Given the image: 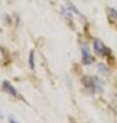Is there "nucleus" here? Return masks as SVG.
<instances>
[{
	"mask_svg": "<svg viewBox=\"0 0 117 123\" xmlns=\"http://www.w3.org/2000/svg\"><path fill=\"white\" fill-rule=\"evenodd\" d=\"M93 49H94L95 54H96V55H98V56L106 55L107 51H108V50H107V48L105 47V45L98 38L94 39V42H93Z\"/></svg>",
	"mask_w": 117,
	"mask_h": 123,
	"instance_id": "1",
	"label": "nucleus"
},
{
	"mask_svg": "<svg viewBox=\"0 0 117 123\" xmlns=\"http://www.w3.org/2000/svg\"><path fill=\"white\" fill-rule=\"evenodd\" d=\"M82 57H83L84 64H90V63H92V61H93L90 53H89L88 48H86V47H82Z\"/></svg>",
	"mask_w": 117,
	"mask_h": 123,
	"instance_id": "2",
	"label": "nucleus"
},
{
	"mask_svg": "<svg viewBox=\"0 0 117 123\" xmlns=\"http://www.w3.org/2000/svg\"><path fill=\"white\" fill-rule=\"evenodd\" d=\"M3 89H4L6 92H8L11 95H13V96H17V95H18L16 89L8 83V82H4V83H3Z\"/></svg>",
	"mask_w": 117,
	"mask_h": 123,
	"instance_id": "3",
	"label": "nucleus"
},
{
	"mask_svg": "<svg viewBox=\"0 0 117 123\" xmlns=\"http://www.w3.org/2000/svg\"><path fill=\"white\" fill-rule=\"evenodd\" d=\"M29 66L31 69H34V52L31 51L29 54Z\"/></svg>",
	"mask_w": 117,
	"mask_h": 123,
	"instance_id": "4",
	"label": "nucleus"
},
{
	"mask_svg": "<svg viewBox=\"0 0 117 123\" xmlns=\"http://www.w3.org/2000/svg\"><path fill=\"white\" fill-rule=\"evenodd\" d=\"M9 122H11V123H18V122H16V120H13V118L9 119Z\"/></svg>",
	"mask_w": 117,
	"mask_h": 123,
	"instance_id": "5",
	"label": "nucleus"
}]
</instances>
